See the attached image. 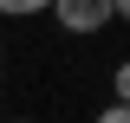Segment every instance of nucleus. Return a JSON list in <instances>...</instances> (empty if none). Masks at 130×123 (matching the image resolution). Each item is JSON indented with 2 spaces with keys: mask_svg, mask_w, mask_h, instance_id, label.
<instances>
[{
  "mask_svg": "<svg viewBox=\"0 0 130 123\" xmlns=\"http://www.w3.org/2000/svg\"><path fill=\"white\" fill-rule=\"evenodd\" d=\"M91 123H130V110H124V104H104V110H98Z\"/></svg>",
  "mask_w": 130,
  "mask_h": 123,
  "instance_id": "3",
  "label": "nucleus"
},
{
  "mask_svg": "<svg viewBox=\"0 0 130 123\" xmlns=\"http://www.w3.org/2000/svg\"><path fill=\"white\" fill-rule=\"evenodd\" d=\"M111 104H124V110H130V58L111 71Z\"/></svg>",
  "mask_w": 130,
  "mask_h": 123,
  "instance_id": "2",
  "label": "nucleus"
},
{
  "mask_svg": "<svg viewBox=\"0 0 130 123\" xmlns=\"http://www.w3.org/2000/svg\"><path fill=\"white\" fill-rule=\"evenodd\" d=\"M111 19H130V0H111Z\"/></svg>",
  "mask_w": 130,
  "mask_h": 123,
  "instance_id": "4",
  "label": "nucleus"
},
{
  "mask_svg": "<svg viewBox=\"0 0 130 123\" xmlns=\"http://www.w3.org/2000/svg\"><path fill=\"white\" fill-rule=\"evenodd\" d=\"M46 13H52V26H65V32H104L111 26V0H52Z\"/></svg>",
  "mask_w": 130,
  "mask_h": 123,
  "instance_id": "1",
  "label": "nucleus"
},
{
  "mask_svg": "<svg viewBox=\"0 0 130 123\" xmlns=\"http://www.w3.org/2000/svg\"><path fill=\"white\" fill-rule=\"evenodd\" d=\"M7 123H32V117H7Z\"/></svg>",
  "mask_w": 130,
  "mask_h": 123,
  "instance_id": "5",
  "label": "nucleus"
},
{
  "mask_svg": "<svg viewBox=\"0 0 130 123\" xmlns=\"http://www.w3.org/2000/svg\"><path fill=\"white\" fill-rule=\"evenodd\" d=\"M0 110H7V91H0Z\"/></svg>",
  "mask_w": 130,
  "mask_h": 123,
  "instance_id": "6",
  "label": "nucleus"
}]
</instances>
